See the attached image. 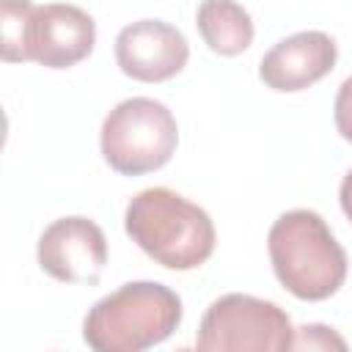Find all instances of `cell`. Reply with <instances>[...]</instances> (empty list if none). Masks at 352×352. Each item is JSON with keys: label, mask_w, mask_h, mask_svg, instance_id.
<instances>
[{"label": "cell", "mask_w": 352, "mask_h": 352, "mask_svg": "<svg viewBox=\"0 0 352 352\" xmlns=\"http://www.w3.org/2000/svg\"><path fill=\"white\" fill-rule=\"evenodd\" d=\"M132 242L168 270H195L214 250V223L192 201L168 187L138 192L124 214Z\"/></svg>", "instance_id": "cell-1"}, {"label": "cell", "mask_w": 352, "mask_h": 352, "mask_svg": "<svg viewBox=\"0 0 352 352\" xmlns=\"http://www.w3.org/2000/svg\"><path fill=\"white\" fill-rule=\"evenodd\" d=\"M270 261L280 286L294 297L316 302L333 297L346 278V253L322 214L292 209L280 214L267 236Z\"/></svg>", "instance_id": "cell-2"}, {"label": "cell", "mask_w": 352, "mask_h": 352, "mask_svg": "<svg viewBox=\"0 0 352 352\" xmlns=\"http://www.w3.org/2000/svg\"><path fill=\"white\" fill-rule=\"evenodd\" d=\"M182 322V300L157 280L124 283L102 297L82 322V338L96 352H140L165 341Z\"/></svg>", "instance_id": "cell-3"}, {"label": "cell", "mask_w": 352, "mask_h": 352, "mask_svg": "<svg viewBox=\"0 0 352 352\" xmlns=\"http://www.w3.org/2000/svg\"><path fill=\"white\" fill-rule=\"evenodd\" d=\"M179 143L173 113L148 96L118 102L102 124V154L124 176H140L162 168Z\"/></svg>", "instance_id": "cell-4"}, {"label": "cell", "mask_w": 352, "mask_h": 352, "mask_svg": "<svg viewBox=\"0 0 352 352\" xmlns=\"http://www.w3.org/2000/svg\"><path fill=\"white\" fill-rule=\"evenodd\" d=\"M292 341L294 327L280 305L250 294H223L206 308L195 346L201 352H286Z\"/></svg>", "instance_id": "cell-5"}, {"label": "cell", "mask_w": 352, "mask_h": 352, "mask_svg": "<svg viewBox=\"0 0 352 352\" xmlns=\"http://www.w3.org/2000/svg\"><path fill=\"white\" fill-rule=\"evenodd\" d=\"M38 264L63 283H96L107 264V239L88 217H60L38 236Z\"/></svg>", "instance_id": "cell-6"}, {"label": "cell", "mask_w": 352, "mask_h": 352, "mask_svg": "<svg viewBox=\"0 0 352 352\" xmlns=\"http://www.w3.org/2000/svg\"><path fill=\"white\" fill-rule=\"evenodd\" d=\"M96 25L91 14L69 3L36 6L28 30V60L47 69H69L91 55Z\"/></svg>", "instance_id": "cell-7"}, {"label": "cell", "mask_w": 352, "mask_h": 352, "mask_svg": "<svg viewBox=\"0 0 352 352\" xmlns=\"http://www.w3.org/2000/svg\"><path fill=\"white\" fill-rule=\"evenodd\" d=\"M187 58V38L162 19L132 22L116 36V60L121 72L140 82H162L176 77Z\"/></svg>", "instance_id": "cell-8"}, {"label": "cell", "mask_w": 352, "mask_h": 352, "mask_svg": "<svg viewBox=\"0 0 352 352\" xmlns=\"http://www.w3.org/2000/svg\"><path fill=\"white\" fill-rule=\"evenodd\" d=\"M338 58L336 41L322 30H302L280 38L258 66V77L272 91H302L333 72Z\"/></svg>", "instance_id": "cell-9"}, {"label": "cell", "mask_w": 352, "mask_h": 352, "mask_svg": "<svg viewBox=\"0 0 352 352\" xmlns=\"http://www.w3.org/2000/svg\"><path fill=\"white\" fill-rule=\"evenodd\" d=\"M195 25L217 55H239L253 41V19L236 0H201Z\"/></svg>", "instance_id": "cell-10"}, {"label": "cell", "mask_w": 352, "mask_h": 352, "mask_svg": "<svg viewBox=\"0 0 352 352\" xmlns=\"http://www.w3.org/2000/svg\"><path fill=\"white\" fill-rule=\"evenodd\" d=\"M30 0H0V30H3V58L8 63L28 60V30L33 16Z\"/></svg>", "instance_id": "cell-11"}, {"label": "cell", "mask_w": 352, "mask_h": 352, "mask_svg": "<svg viewBox=\"0 0 352 352\" xmlns=\"http://www.w3.org/2000/svg\"><path fill=\"white\" fill-rule=\"evenodd\" d=\"M346 349V341L341 336L333 333V327L324 324H302L300 330H294V341L292 349Z\"/></svg>", "instance_id": "cell-12"}, {"label": "cell", "mask_w": 352, "mask_h": 352, "mask_svg": "<svg viewBox=\"0 0 352 352\" xmlns=\"http://www.w3.org/2000/svg\"><path fill=\"white\" fill-rule=\"evenodd\" d=\"M333 116H336V126H338L341 138L352 143V77H346L338 88Z\"/></svg>", "instance_id": "cell-13"}, {"label": "cell", "mask_w": 352, "mask_h": 352, "mask_svg": "<svg viewBox=\"0 0 352 352\" xmlns=\"http://www.w3.org/2000/svg\"><path fill=\"white\" fill-rule=\"evenodd\" d=\"M338 201H341V209L346 214V220L352 223V170L344 176L341 182V190H338Z\"/></svg>", "instance_id": "cell-14"}]
</instances>
